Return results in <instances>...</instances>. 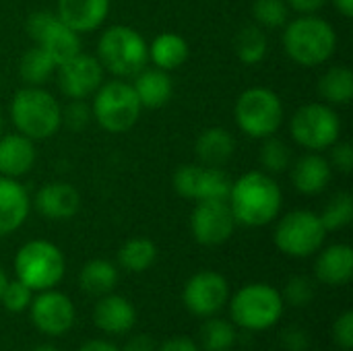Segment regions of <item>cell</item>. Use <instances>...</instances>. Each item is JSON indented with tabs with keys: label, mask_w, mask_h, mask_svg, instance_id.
I'll return each mask as SVG.
<instances>
[{
	"label": "cell",
	"mask_w": 353,
	"mask_h": 351,
	"mask_svg": "<svg viewBox=\"0 0 353 351\" xmlns=\"http://www.w3.org/2000/svg\"><path fill=\"white\" fill-rule=\"evenodd\" d=\"M228 203L238 225L263 228L279 217L283 192L271 174L250 170L238 180H232Z\"/></svg>",
	"instance_id": "1"
},
{
	"label": "cell",
	"mask_w": 353,
	"mask_h": 351,
	"mask_svg": "<svg viewBox=\"0 0 353 351\" xmlns=\"http://www.w3.org/2000/svg\"><path fill=\"white\" fill-rule=\"evenodd\" d=\"M281 43L290 60L304 68H314L337 52L335 27L319 14H300L283 25Z\"/></svg>",
	"instance_id": "2"
},
{
	"label": "cell",
	"mask_w": 353,
	"mask_h": 351,
	"mask_svg": "<svg viewBox=\"0 0 353 351\" xmlns=\"http://www.w3.org/2000/svg\"><path fill=\"white\" fill-rule=\"evenodd\" d=\"M17 132L31 141H48L62 128V106L43 87H21L10 101Z\"/></svg>",
	"instance_id": "3"
},
{
	"label": "cell",
	"mask_w": 353,
	"mask_h": 351,
	"mask_svg": "<svg viewBox=\"0 0 353 351\" xmlns=\"http://www.w3.org/2000/svg\"><path fill=\"white\" fill-rule=\"evenodd\" d=\"M97 60L116 79H132L149 64L145 37L128 25H112L97 39Z\"/></svg>",
	"instance_id": "4"
},
{
	"label": "cell",
	"mask_w": 353,
	"mask_h": 351,
	"mask_svg": "<svg viewBox=\"0 0 353 351\" xmlns=\"http://www.w3.org/2000/svg\"><path fill=\"white\" fill-rule=\"evenodd\" d=\"M141 103L132 85L124 79L103 81L91 95L93 120L110 134H122L130 130L141 118Z\"/></svg>",
	"instance_id": "5"
},
{
	"label": "cell",
	"mask_w": 353,
	"mask_h": 351,
	"mask_svg": "<svg viewBox=\"0 0 353 351\" xmlns=\"http://www.w3.org/2000/svg\"><path fill=\"white\" fill-rule=\"evenodd\" d=\"M234 120L246 137L263 141L277 134L285 120V108L273 89L256 85L242 91L236 99Z\"/></svg>",
	"instance_id": "6"
},
{
	"label": "cell",
	"mask_w": 353,
	"mask_h": 351,
	"mask_svg": "<svg viewBox=\"0 0 353 351\" xmlns=\"http://www.w3.org/2000/svg\"><path fill=\"white\" fill-rule=\"evenodd\" d=\"M66 271L62 250L50 240H29L14 254V275L33 292L54 290Z\"/></svg>",
	"instance_id": "7"
},
{
	"label": "cell",
	"mask_w": 353,
	"mask_h": 351,
	"mask_svg": "<svg viewBox=\"0 0 353 351\" xmlns=\"http://www.w3.org/2000/svg\"><path fill=\"white\" fill-rule=\"evenodd\" d=\"M281 292L269 283H248L230 300L232 323L246 331H267L279 323L283 314Z\"/></svg>",
	"instance_id": "8"
},
{
	"label": "cell",
	"mask_w": 353,
	"mask_h": 351,
	"mask_svg": "<svg viewBox=\"0 0 353 351\" xmlns=\"http://www.w3.org/2000/svg\"><path fill=\"white\" fill-rule=\"evenodd\" d=\"M290 134L306 151H327L341 139V118L337 110L325 101L300 106L290 118Z\"/></svg>",
	"instance_id": "9"
},
{
	"label": "cell",
	"mask_w": 353,
	"mask_h": 351,
	"mask_svg": "<svg viewBox=\"0 0 353 351\" xmlns=\"http://www.w3.org/2000/svg\"><path fill=\"white\" fill-rule=\"evenodd\" d=\"M327 234L319 213L294 209L277 221L273 240L279 252L292 259H308L325 246Z\"/></svg>",
	"instance_id": "10"
},
{
	"label": "cell",
	"mask_w": 353,
	"mask_h": 351,
	"mask_svg": "<svg viewBox=\"0 0 353 351\" xmlns=\"http://www.w3.org/2000/svg\"><path fill=\"white\" fill-rule=\"evenodd\" d=\"M25 29L33 39V43L48 52V56L56 62V66L83 52L81 35L74 29H70L66 23H62L58 14L52 10L31 12Z\"/></svg>",
	"instance_id": "11"
},
{
	"label": "cell",
	"mask_w": 353,
	"mask_h": 351,
	"mask_svg": "<svg viewBox=\"0 0 353 351\" xmlns=\"http://www.w3.org/2000/svg\"><path fill=\"white\" fill-rule=\"evenodd\" d=\"M174 190L188 201H209L228 199L232 188V178L221 168H211L203 163H184L174 172Z\"/></svg>",
	"instance_id": "12"
},
{
	"label": "cell",
	"mask_w": 353,
	"mask_h": 351,
	"mask_svg": "<svg viewBox=\"0 0 353 351\" xmlns=\"http://www.w3.org/2000/svg\"><path fill=\"white\" fill-rule=\"evenodd\" d=\"M236 225L228 199L199 201L190 215V232L201 246L225 244L234 236Z\"/></svg>",
	"instance_id": "13"
},
{
	"label": "cell",
	"mask_w": 353,
	"mask_h": 351,
	"mask_svg": "<svg viewBox=\"0 0 353 351\" xmlns=\"http://www.w3.org/2000/svg\"><path fill=\"white\" fill-rule=\"evenodd\" d=\"M230 300V283L217 271H199L194 273L184 290L182 302L188 312L194 317H215Z\"/></svg>",
	"instance_id": "14"
},
{
	"label": "cell",
	"mask_w": 353,
	"mask_h": 351,
	"mask_svg": "<svg viewBox=\"0 0 353 351\" xmlns=\"http://www.w3.org/2000/svg\"><path fill=\"white\" fill-rule=\"evenodd\" d=\"M60 91L68 99H89L105 81V70L97 56L79 52L70 60L56 66Z\"/></svg>",
	"instance_id": "15"
},
{
	"label": "cell",
	"mask_w": 353,
	"mask_h": 351,
	"mask_svg": "<svg viewBox=\"0 0 353 351\" xmlns=\"http://www.w3.org/2000/svg\"><path fill=\"white\" fill-rule=\"evenodd\" d=\"M29 314L35 329L50 337L68 333L77 319L72 300L66 294L54 290L39 292L29 304Z\"/></svg>",
	"instance_id": "16"
},
{
	"label": "cell",
	"mask_w": 353,
	"mask_h": 351,
	"mask_svg": "<svg viewBox=\"0 0 353 351\" xmlns=\"http://www.w3.org/2000/svg\"><path fill=\"white\" fill-rule=\"evenodd\" d=\"M31 207H35V211L50 221H66L79 213L81 194L68 182H46L31 199Z\"/></svg>",
	"instance_id": "17"
},
{
	"label": "cell",
	"mask_w": 353,
	"mask_h": 351,
	"mask_svg": "<svg viewBox=\"0 0 353 351\" xmlns=\"http://www.w3.org/2000/svg\"><path fill=\"white\" fill-rule=\"evenodd\" d=\"M292 184L300 194L314 197L327 190L333 180V168L329 159L316 151H306L290 166Z\"/></svg>",
	"instance_id": "18"
},
{
	"label": "cell",
	"mask_w": 353,
	"mask_h": 351,
	"mask_svg": "<svg viewBox=\"0 0 353 351\" xmlns=\"http://www.w3.org/2000/svg\"><path fill=\"white\" fill-rule=\"evenodd\" d=\"M31 197L27 188L8 176H0V238L14 234L29 217Z\"/></svg>",
	"instance_id": "19"
},
{
	"label": "cell",
	"mask_w": 353,
	"mask_h": 351,
	"mask_svg": "<svg viewBox=\"0 0 353 351\" xmlns=\"http://www.w3.org/2000/svg\"><path fill=\"white\" fill-rule=\"evenodd\" d=\"M112 0H58L56 14L79 35L99 29L110 14Z\"/></svg>",
	"instance_id": "20"
},
{
	"label": "cell",
	"mask_w": 353,
	"mask_h": 351,
	"mask_svg": "<svg viewBox=\"0 0 353 351\" xmlns=\"http://www.w3.org/2000/svg\"><path fill=\"white\" fill-rule=\"evenodd\" d=\"M35 141L21 132L0 134V176L21 178L27 176L35 166Z\"/></svg>",
	"instance_id": "21"
},
{
	"label": "cell",
	"mask_w": 353,
	"mask_h": 351,
	"mask_svg": "<svg viewBox=\"0 0 353 351\" xmlns=\"http://www.w3.org/2000/svg\"><path fill=\"white\" fill-rule=\"evenodd\" d=\"M93 321L99 331L108 335H124L128 333L134 323H137V310L130 300L118 294H105L99 298L95 310H93Z\"/></svg>",
	"instance_id": "22"
},
{
	"label": "cell",
	"mask_w": 353,
	"mask_h": 351,
	"mask_svg": "<svg viewBox=\"0 0 353 351\" xmlns=\"http://www.w3.org/2000/svg\"><path fill=\"white\" fill-rule=\"evenodd\" d=\"M314 275L325 285H345L353 277V250L350 244H331L316 252Z\"/></svg>",
	"instance_id": "23"
},
{
	"label": "cell",
	"mask_w": 353,
	"mask_h": 351,
	"mask_svg": "<svg viewBox=\"0 0 353 351\" xmlns=\"http://www.w3.org/2000/svg\"><path fill=\"white\" fill-rule=\"evenodd\" d=\"M130 85L139 97L141 108H147V110L163 108L174 95V83H172L170 72L155 68V66H151V68L145 66L141 72H137L132 77Z\"/></svg>",
	"instance_id": "24"
},
{
	"label": "cell",
	"mask_w": 353,
	"mask_h": 351,
	"mask_svg": "<svg viewBox=\"0 0 353 351\" xmlns=\"http://www.w3.org/2000/svg\"><path fill=\"white\" fill-rule=\"evenodd\" d=\"M236 151V139L228 128L221 126H211L205 128L194 143V153L199 163L211 166V168H221L225 166Z\"/></svg>",
	"instance_id": "25"
},
{
	"label": "cell",
	"mask_w": 353,
	"mask_h": 351,
	"mask_svg": "<svg viewBox=\"0 0 353 351\" xmlns=\"http://www.w3.org/2000/svg\"><path fill=\"white\" fill-rule=\"evenodd\" d=\"M147 54H149V62L155 68L172 72L188 60L190 46L180 33L163 31V33L155 35V39L151 43H147Z\"/></svg>",
	"instance_id": "26"
},
{
	"label": "cell",
	"mask_w": 353,
	"mask_h": 351,
	"mask_svg": "<svg viewBox=\"0 0 353 351\" xmlns=\"http://www.w3.org/2000/svg\"><path fill=\"white\" fill-rule=\"evenodd\" d=\"M316 91L321 95V99L333 108L339 106H347L353 99V72L350 66L339 64V66H331L323 72V77L319 79Z\"/></svg>",
	"instance_id": "27"
},
{
	"label": "cell",
	"mask_w": 353,
	"mask_h": 351,
	"mask_svg": "<svg viewBox=\"0 0 353 351\" xmlns=\"http://www.w3.org/2000/svg\"><path fill=\"white\" fill-rule=\"evenodd\" d=\"M79 285L89 296H105L112 294L118 285V267L105 259H93L83 265L79 273Z\"/></svg>",
	"instance_id": "28"
},
{
	"label": "cell",
	"mask_w": 353,
	"mask_h": 351,
	"mask_svg": "<svg viewBox=\"0 0 353 351\" xmlns=\"http://www.w3.org/2000/svg\"><path fill=\"white\" fill-rule=\"evenodd\" d=\"M267 50H269L267 31L263 27H259L256 23L244 25L234 37V52H236L238 60L244 64L263 62L267 56Z\"/></svg>",
	"instance_id": "29"
},
{
	"label": "cell",
	"mask_w": 353,
	"mask_h": 351,
	"mask_svg": "<svg viewBox=\"0 0 353 351\" xmlns=\"http://www.w3.org/2000/svg\"><path fill=\"white\" fill-rule=\"evenodd\" d=\"M56 72V62L39 46H31L19 60V77L29 87H41Z\"/></svg>",
	"instance_id": "30"
},
{
	"label": "cell",
	"mask_w": 353,
	"mask_h": 351,
	"mask_svg": "<svg viewBox=\"0 0 353 351\" xmlns=\"http://www.w3.org/2000/svg\"><path fill=\"white\" fill-rule=\"evenodd\" d=\"M157 261V246L149 238H130L118 250V265L128 273H143Z\"/></svg>",
	"instance_id": "31"
},
{
	"label": "cell",
	"mask_w": 353,
	"mask_h": 351,
	"mask_svg": "<svg viewBox=\"0 0 353 351\" xmlns=\"http://www.w3.org/2000/svg\"><path fill=\"white\" fill-rule=\"evenodd\" d=\"M321 221L327 232H337L353 221V197L345 190L335 192L321 213Z\"/></svg>",
	"instance_id": "32"
},
{
	"label": "cell",
	"mask_w": 353,
	"mask_h": 351,
	"mask_svg": "<svg viewBox=\"0 0 353 351\" xmlns=\"http://www.w3.org/2000/svg\"><path fill=\"white\" fill-rule=\"evenodd\" d=\"M261 166H263V172H267L271 176L288 172L292 166V147L283 139H279L277 134L263 139Z\"/></svg>",
	"instance_id": "33"
},
{
	"label": "cell",
	"mask_w": 353,
	"mask_h": 351,
	"mask_svg": "<svg viewBox=\"0 0 353 351\" xmlns=\"http://www.w3.org/2000/svg\"><path fill=\"white\" fill-rule=\"evenodd\" d=\"M205 351H230L236 343V327L223 319H211L201 329Z\"/></svg>",
	"instance_id": "34"
},
{
	"label": "cell",
	"mask_w": 353,
	"mask_h": 351,
	"mask_svg": "<svg viewBox=\"0 0 353 351\" xmlns=\"http://www.w3.org/2000/svg\"><path fill=\"white\" fill-rule=\"evenodd\" d=\"M252 17L263 29H279L290 21V6L285 0H254Z\"/></svg>",
	"instance_id": "35"
},
{
	"label": "cell",
	"mask_w": 353,
	"mask_h": 351,
	"mask_svg": "<svg viewBox=\"0 0 353 351\" xmlns=\"http://www.w3.org/2000/svg\"><path fill=\"white\" fill-rule=\"evenodd\" d=\"M93 122L91 103L87 99H68L62 106V126L72 132H83Z\"/></svg>",
	"instance_id": "36"
},
{
	"label": "cell",
	"mask_w": 353,
	"mask_h": 351,
	"mask_svg": "<svg viewBox=\"0 0 353 351\" xmlns=\"http://www.w3.org/2000/svg\"><path fill=\"white\" fill-rule=\"evenodd\" d=\"M281 298H283V302H288L296 308L308 306L314 300V283L304 275H296L285 283Z\"/></svg>",
	"instance_id": "37"
},
{
	"label": "cell",
	"mask_w": 353,
	"mask_h": 351,
	"mask_svg": "<svg viewBox=\"0 0 353 351\" xmlns=\"http://www.w3.org/2000/svg\"><path fill=\"white\" fill-rule=\"evenodd\" d=\"M31 300H33V290H29V288H27L23 281H19V279L8 281L6 288H4V294H2V298H0V302L4 304V308H6L8 312H14V314L27 310L29 304H31Z\"/></svg>",
	"instance_id": "38"
},
{
	"label": "cell",
	"mask_w": 353,
	"mask_h": 351,
	"mask_svg": "<svg viewBox=\"0 0 353 351\" xmlns=\"http://www.w3.org/2000/svg\"><path fill=\"white\" fill-rule=\"evenodd\" d=\"M329 163L333 168V172H339V174H352L353 172V147L352 143H345V141H337L335 145H331L329 149Z\"/></svg>",
	"instance_id": "39"
},
{
	"label": "cell",
	"mask_w": 353,
	"mask_h": 351,
	"mask_svg": "<svg viewBox=\"0 0 353 351\" xmlns=\"http://www.w3.org/2000/svg\"><path fill=\"white\" fill-rule=\"evenodd\" d=\"M333 339L343 351L353 350V312L345 310L333 325Z\"/></svg>",
	"instance_id": "40"
},
{
	"label": "cell",
	"mask_w": 353,
	"mask_h": 351,
	"mask_svg": "<svg viewBox=\"0 0 353 351\" xmlns=\"http://www.w3.org/2000/svg\"><path fill=\"white\" fill-rule=\"evenodd\" d=\"M281 343L285 351H308L310 335L300 327H290L281 333Z\"/></svg>",
	"instance_id": "41"
},
{
	"label": "cell",
	"mask_w": 353,
	"mask_h": 351,
	"mask_svg": "<svg viewBox=\"0 0 353 351\" xmlns=\"http://www.w3.org/2000/svg\"><path fill=\"white\" fill-rule=\"evenodd\" d=\"M290 10H296L300 14H316L329 0H285Z\"/></svg>",
	"instance_id": "42"
},
{
	"label": "cell",
	"mask_w": 353,
	"mask_h": 351,
	"mask_svg": "<svg viewBox=\"0 0 353 351\" xmlns=\"http://www.w3.org/2000/svg\"><path fill=\"white\" fill-rule=\"evenodd\" d=\"M155 351H201L199 350V345L192 341V339H188V337H172V339H168V341H163L159 348Z\"/></svg>",
	"instance_id": "43"
},
{
	"label": "cell",
	"mask_w": 353,
	"mask_h": 351,
	"mask_svg": "<svg viewBox=\"0 0 353 351\" xmlns=\"http://www.w3.org/2000/svg\"><path fill=\"white\" fill-rule=\"evenodd\" d=\"M155 339L151 335H145V333H139L134 337H130L124 345V351H155Z\"/></svg>",
	"instance_id": "44"
},
{
	"label": "cell",
	"mask_w": 353,
	"mask_h": 351,
	"mask_svg": "<svg viewBox=\"0 0 353 351\" xmlns=\"http://www.w3.org/2000/svg\"><path fill=\"white\" fill-rule=\"evenodd\" d=\"M79 351H120L116 345L108 343V341H101V339H93V341H87L85 345H81Z\"/></svg>",
	"instance_id": "45"
},
{
	"label": "cell",
	"mask_w": 353,
	"mask_h": 351,
	"mask_svg": "<svg viewBox=\"0 0 353 351\" xmlns=\"http://www.w3.org/2000/svg\"><path fill=\"white\" fill-rule=\"evenodd\" d=\"M333 6L345 17V19H352L353 17V0H331Z\"/></svg>",
	"instance_id": "46"
},
{
	"label": "cell",
	"mask_w": 353,
	"mask_h": 351,
	"mask_svg": "<svg viewBox=\"0 0 353 351\" xmlns=\"http://www.w3.org/2000/svg\"><path fill=\"white\" fill-rule=\"evenodd\" d=\"M10 279H8V275H6V271L0 267V298H2V294H4V288H6V283H8Z\"/></svg>",
	"instance_id": "47"
},
{
	"label": "cell",
	"mask_w": 353,
	"mask_h": 351,
	"mask_svg": "<svg viewBox=\"0 0 353 351\" xmlns=\"http://www.w3.org/2000/svg\"><path fill=\"white\" fill-rule=\"evenodd\" d=\"M31 351H58L56 348H52V345H39V348H35V350Z\"/></svg>",
	"instance_id": "48"
},
{
	"label": "cell",
	"mask_w": 353,
	"mask_h": 351,
	"mask_svg": "<svg viewBox=\"0 0 353 351\" xmlns=\"http://www.w3.org/2000/svg\"><path fill=\"white\" fill-rule=\"evenodd\" d=\"M0 134H4V116L0 114Z\"/></svg>",
	"instance_id": "49"
}]
</instances>
